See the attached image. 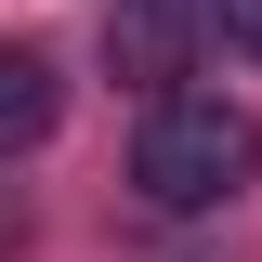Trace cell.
<instances>
[{
  "label": "cell",
  "mask_w": 262,
  "mask_h": 262,
  "mask_svg": "<svg viewBox=\"0 0 262 262\" xmlns=\"http://www.w3.org/2000/svg\"><path fill=\"white\" fill-rule=\"evenodd\" d=\"M249 170H262V118H249L236 92H158V105H144L131 184L158 196V210H223Z\"/></svg>",
  "instance_id": "obj_1"
},
{
  "label": "cell",
  "mask_w": 262,
  "mask_h": 262,
  "mask_svg": "<svg viewBox=\"0 0 262 262\" xmlns=\"http://www.w3.org/2000/svg\"><path fill=\"white\" fill-rule=\"evenodd\" d=\"M53 118H66V79H53V53H39V39H0V158L53 144Z\"/></svg>",
  "instance_id": "obj_2"
},
{
  "label": "cell",
  "mask_w": 262,
  "mask_h": 262,
  "mask_svg": "<svg viewBox=\"0 0 262 262\" xmlns=\"http://www.w3.org/2000/svg\"><path fill=\"white\" fill-rule=\"evenodd\" d=\"M170 39H184L170 0H118V13H105V53H118V79H144V92L170 79Z\"/></svg>",
  "instance_id": "obj_3"
},
{
  "label": "cell",
  "mask_w": 262,
  "mask_h": 262,
  "mask_svg": "<svg viewBox=\"0 0 262 262\" xmlns=\"http://www.w3.org/2000/svg\"><path fill=\"white\" fill-rule=\"evenodd\" d=\"M210 39H223V53H249V66H262V0H210Z\"/></svg>",
  "instance_id": "obj_4"
}]
</instances>
